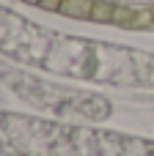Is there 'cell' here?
<instances>
[{
    "instance_id": "obj_1",
    "label": "cell",
    "mask_w": 154,
    "mask_h": 156,
    "mask_svg": "<svg viewBox=\"0 0 154 156\" xmlns=\"http://www.w3.org/2000/svg\"><path fill=\"white\" fill-rule=\"evenodd\" d=\"M0 49L17 60L74 80L121 88H154V52L61 36L0 11Z\"/></svg>"
},
{
    "instance_id": "obj_2",
    "label": "cell",
    "mask_w": 154,
    "mask_h": 156,
    "mask_svg": "<svg viewBox=\"0 0 154 156\" xmlns=\"http://www.w3.org/2000/svg\"><path fill=\"white\" fill-rule=\"evenodd\" d=\"M47 156H154V143L102 129L55 123Z\"/></svg>"
},
{
    "instance_id": "obj_3",
    "label": "cell",
    "mask_w": 154,
    "mask_h": 156,
    "mask_svg": "<svg viewBox=\"0 0 154 156\" xmlns=\"http://www.w3.org/2000/svg\"><path fill=\"white\" fill-rule=\"evenodd\" d=\"M94 8H96V0H63L58 14L63 16H72V19H88L94 22Z\"/></svg>"
},
{
    "instance_id": "obj_5",
    "label": "cell",
    "mask_w": 154,
    "mask_h": 156,
    "mask_svg": "<svg viewBox=\"0 0 154 156\" xmlns=\"http://www.w3.org/2000/svg\"><path fill=\"white\" fill-rule=\"evenodd\" d=\"M25 3H30V5H39V0H25Z\"/></svg>"
},
{
    "instance_id": "obj_4",
    "label": "cell",
    "mask_w": 154,
    "mask_h": 156,
    "mask_svg": "<svg viewBox=\"0 0 154 156\" xmlns=\"http://www.w3.org/2000/svg\"><path fill=\"white\" fill-rule=\"evenodd\" d=\"M61 3H63V0H39V8H44V11H55V14H58Z\"/></svg>"
}]
</instances>
